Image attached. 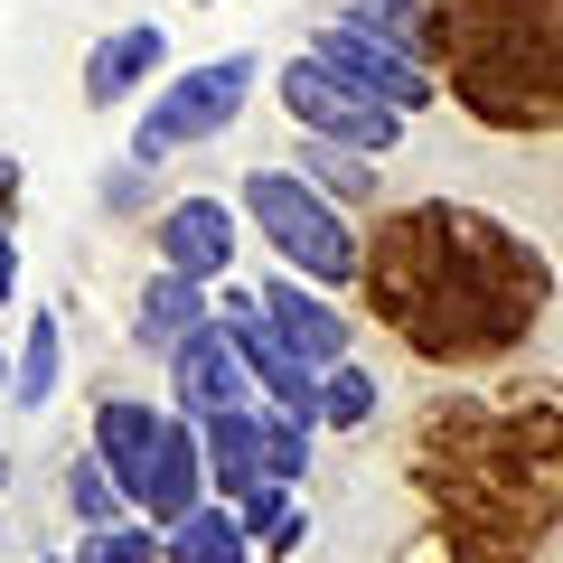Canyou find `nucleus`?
<instances>
[{
    "label": "nucleus",
    "mask_w": 563,
    "mask_h": 563,
    "mask_svg": "<svg viewBox=\"0 0 563 563\" xmlns=\"http://www.w3.org/2000/svg\"><path fill=\"white\" fill-rule=\"evenodd\" d=\"M366 291H376L385 329L422 347L442 366L470 357H507L526 329L554 310V263L544 244H526L517 225L479 217V207H404L376 244H366Z\"/></svg>",
    "instance_id": "f257e3e1"
},
{
    "label": "nucleus",
    "mask_w": 563,
    "mask_h": 563,
    "mask_svg": "<svg viewBox=\"0 0 563 563\" xmlns=\"http://www.w3.org/2000/svg\"><path fill=\"white\" fill-rule=\"evenodd\" d=\"M442 95L498 132H563V0H451L442 29Z\"/></svg>",
    "instance_id": "f03ea898"
},
{
    "label": "nucleus",
    "mask_w": 563,
    "mask_h": 563,
    "mask_svg": "<svg viewBox=\"0 0 563 563\" xmlns=\"http://www.w3.org/2000/svg\"><path fill=\"white\" fill-rule=\"evenodd\" d=\"M235 217L254 225V244L282 263V273L320 282V291H347V282L366 273V235H357V217H347L339 198H320L301 169H244Z\"/></svg>",
    "instance_id": "7ed1b4c3"
},
{
    "label": "nucleus",
    "mask_w": 563,
    "mask_h": 563,
    "mask_svg": "<svg viewBox=\"0 0 563 563\" xmlns=\"http://www.w3.org/2000/svg\"><path fill=\"white\" fill-rule=\"evenodd\" d=\"M263 95V57L254 47H225V57H198V66H169L151 95L132 103V151L122 161L141 169H169L179 151H207L244 122V103Z\"/></svg>",
    "instance_id": "20e7f679"
},
{
    "label": "nucleus",
    "mask_w": 563,
    "mask_h": 563,
    "mask_svg": "<svg viewBox=\"0 0 563 563\" xmlns=\"http://www.w3.org/2000/svg\"><path fill=\"white\" fill-rule=\"evenodd\" d=\"M273 103L291 113V132H320V141H347V151H366V161H385V151H404V113L376 95H357L347 76H329L320 57H282L273 66Z\"/></svg>",
    "instance_id": "39448f33"
},
{
    "label": "nucleus",
    "mask_w": 563,
    "mask_h": 563,
    "mask_svg": "<svg viewBox=\"0 0 563 563\" xmlns=\"http://www.w3.org/2000/svg\"><path fill=\"white\" fill-rule=\"evenodd\" d=\"M310 57H320L329 76H347V85H357V95L395 103L404 122H413V113H432V103H442V76H432V57H413V47L376 38V29H357V20H320V29H310Z\"/></svg>",
    "instance_id": "423d86ee"
},
{
    "label": "nucleus",
    "mask_w": 563,
    "mask_h": 563,
    "mask_svg": "<svg viewBox=\"0 0 563 563\" xmlns=\"http://www.w3.org/2000/svg\"><path fill=\"white\" fill-rule=\"evenodd\" d=\"M151 244H161V263L169 273H188V282H235V263H244V217H235V198H207V188H188V198H169L161 217H151Z\"/></svg>",
    "instance_id": "0eeeda50"
},
{
    "label": "nucleus",
    "mask_w": 563,
    "mask_h": 563,
    "mask_svg": "<svg viewBox=\"0 0 563 563\" xmlns=\"http://www.w3.org/2000/svg\"><path fill=\"white\" fill-rule=\"evenodd\" d=\"M254 301H263V329H273L310 376L339 366V357H357V320L339 310V291H320V282H301V273H263Z\"/></svg>",
    "instance_id": "6e6552de"
},
{
    "label": "nucleus",
    "mask_w": 563,
    "mask_h": 563,
    "mask_svg": "<svg viewBox=\"0 0 563 563\" xmlns=\"http://www.w3.org/2000/svg\"><path fill=\"white\" fill-rule=\"evenodd\" d=\"M161 76H169V29L161 20H122V29H103V38L85 47V103H95V113L141 103Z\"/></svg>",
    "instance_id": "1a4fd4ad"
},
{
    "label": "nucleus",
    "mask_w": 563,
    "mask_h": 563,
    "mask_svg": "<svg viewBox=\"0 0 563 563\" xmlns=\"http://www.w3.org/2000/svg\"><path fill=\"white\" fill-rule=\"evenodd\" d=\"M169 413H188V422H207V413H225V404H254V376L235 366V347H225V329H217V310H207L198 329H188L179 347H169Z\"/></svg>",
    "instance_id": "9d476101"
},
{
    "label": "nucleus",
    "mask_w": 563,
    "mask_h": 563,
    "mask_svg": "<svg viewBox=\"0 0 563 563\" xmlns=\"http://www.w3.org/2000/svg\"><path fill=\"white\" fill-rule=\"evenodd\" d=\"M161 422H169V404H151V395H103L95 404V461L113 470V488L132 498V517H141V488H151V461H161Z\"/></svg>",
    "instance_id": "9b49d317"
},
{
    "label": "nucleus",
    "mask_w": 563,
    "mask_h": 563,
    "mask_svg": "<svg viewBox=\"0 0 563 563\" xmlns=\"http://www.w3.org/2000/svg\"><path fill=\"white\" fill-rule=\"evenodd\" d=\"M198 320H207V282L151 263V273H141V291H132V347H141V357H169Z\"/></svg>",
    "instance_id": "f8f14e48"
},
{
    "label": "nucleus",
    "mask_w": 563,
    "mask_h": 563,
    "mask_svg": "<svg viewBox=\"0 0 563 563\" xmlns=\"http://www.w3.org/2000/svg\"><path fill=\"white\" fill-rule=\"evenodd\" d=\"M57 395H66V320L57 310H29L20 320V357H10V413L38 422Z\"/></svg>",
    "instance_id": "ddd939ff"
},
{
    "label": "nucleus",
    "mask_w": 563,
    "mask_h": 563,
    "mask_svg": "<svg viewBox=\"0 0 563 563\" xmlns=\"http://www.w3.org/2000/svg\"><path fill=\"white\" fill-rule=\"evenodd\" d=\"M291 169H301V179L320 188V198H339L347 217L385 198V161H366V151H347V141H320V132H301V151H291Z\"/></svg>",
    "instance_id": "4468645a"
},
{
    "label": "nucleus",
    "mask_w": 563,
    "mask_h": 563,
    "mask_svg": "<svg viewBox=\"0 0 563 563\" xmlns=\"http://www.w3.org/2000/svg\"><path fill=\"white\" fill-rule=\"evenodd\" d=\"M161 563H254V536L235 526L225 498H198L188 517L161 526Z\"/></svg>",
    "instance_id": "2eb2a0df"
},
{
    "label": "nucleus",
    "mask_w": 563,
    "mask_h": 563,
    "mask_svg": "<svg viewBox=\"0 0 563 563\" xmlns=\"http://www.w3.org/2000/svg\"><path fill=\"white\" fill-rule=\"evenodd\" d=\"M376 404H385V385L366 376L357 357L320 366V432H366V422H376Z\"/></svg>",
    "instance_id": "dca6fc26"
},
{
    "label": "nucleus",
    "mask_w": 563,
    "mask_h": 563,
    "mask_svg": "<svg viewBox=\"0 0 563 563\" xmlns=\"http://www.w3.org/2000/svg\"><path fill=\"white\" fill-rule=\"evenodd\" d=\"M339 20H357V29H376V38H395V47H413V57H432L442 10H432V0H347Z\"/></svg>",
    "instance_id": "f3484780"
},
{
    "label": "nucleus",
    "mask_w": 563,
    "mask_h": 563,
    "mask_svg": "<svg viewBox=\"0 0 563 563\" xmlns=\"http://www.w3.org/2000/svg\"><path fill=\"white\" fill-rule=\"evenodd\" d=\"M57 488H66V517H76V526H113V517H132V498L113 488V470H103L95 451H76Z\"/></svg>",
    "instance_id": "a211bd4d"
},
{
    "label": "nucleus",
    "mask_w": 563,
    "mask_h": 563,
    "mask_svg": "<svg viewBox=\"0 0 563 563\" xmlns=\"http://www.w3.org/2000/svg\"><path fill=\"white\" fill-rule=\"evenodd\" d=\"M76 563H161V526H151V517L76 526Z\"/></svg>",
    "instance_id": "6ab92c4d"
},
{
    "label": "nucleus",
    "mask_w": 563,
    "mask_h": 563,
    "mask_svg": "<svg viewBox=\"0 0 563 563\" xmlns=\"http://www.w3.org/2000/svg\"><path fill=\"white\" fill-rule=\"evenodd\" d=\"M310 470H320V432H310V422H291V413H273V422H263V479L301 488Z\"/></svg>",
    "instance_id": "aec40b11"
},
{
    "label": "nucleus",
    "mask_w": 563,
    "mask_h": 563,
    "mask_svg": "<svg viewBox=\"0 0 563 563\" xmlns=\"http://www.w3.org/2000/svg\"><path fill=\"white\" fill-rule=\"evenodd\" d=\"M20 301V225H10V207H0V310Z\"/></svg>",
    "instance_id": "412c9836"
},
{
    "label": "nucleus",
    "mask_w": 563,
    "mask_h": 563,
    "mask_svg": "<svg viewBox=\"0 0 563 563\" xmlns=\"http://www.w3.org/2000/svg\"><path fill=\"white\" fill-rule=\"evenodd\" d=\"M141 198H151V169H141V161H122L113 179H103V207H141Z\"/></svg>",
    "instance_id": "4be33fe9"
},
{
    "label": "nucleus",
    "mask_w": 563,
    "mask_h": 563,
    "mask_svg": "<svg viewBox=\"0 0 563 563\" xmlns=\"http://www.w3.org/2000/svg\"><path fill=\"white\" fill-rule=\"evenodd\" d=\"M10 198H20V161H0V207H10Z\"/></svg>",
    "instance_id": "5701e85b"
},
{
    "label": "nucleus",
    "mask_w": 563,
    "mask_h": 563,
    "mask_svg": "<svg viewBox=\"0 0 563 563\" xmlns=\"http://www.w3.org/2000/svg\"><path fill=\"white\" fill-rule=\"evenodd\" d=\"M10 479H20V461H10V451H0V498H10Z\"/></svg>",
    "instance_id": "b1692460"
},
{
    "label": "nucleus",
    "mask_w": 563,
    "mask_h": 563,
    "mask_svg": "<svg viewBox=\"0 0 563 563\" xmlns=\"http://www.w3.org/2000/svg\"><path fill=\"white\" fill-rule=\"evenodd\" d=\"M0 422H10V357H0Z\"/></svg>",
    "instance_id": "393cba45"
},
{
    "label": "nucleus",
    "mask_w": 563,
    "mask_h": 563,
    "mask_svg": "<svg viewBox=\"0 0 563 563\" xmlns=\"http://www.w3.org/2000/svg\"><path fill=\"white\" fill-rule=\"evenodd\" d=\"M38 563H76V554H38Z\"/></svg>",
    "instance_id": "a878e982"
}]
</instances>
